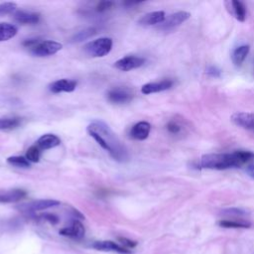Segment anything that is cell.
Listing matches in <instances>:
<instances>
[{
    "mask_svg": "<svg viewBox=\"0 0 254 254\" xmlns=\"http://www.w3.org/2000/svg\"><path fill=\"white\" fill-rule=\"evenodd\" d=\"M86 131L115 161L122 163L128 160L127 149L107 124L102 121H93L87 126Z\"/></svg>",
    "mask_w": 254,
    "mask_h": 254,
    "instance_id": "1",
    "label": "cell"
},
{
    "mask_svg": "<svg viewBox=\"0 0 254 254\" xmlns=\"http://www.w3.org/2000/svg\"><path fill=\"white\" fill-rule=\"evenodd\" d=\"M198 167L210 170H226L240 167V165L233 153H220L203 155L199 160Z\"/></svg>",
    "mask_w": 254,
    "mask_h": 254,
    "instance_id": "2",
    "label": "cell"
},
{
    "mask_svg": "<svg viewBox=\"0 0 254 254\" xmlns=\"http://www.w3.org/2000/svg\"><path fill=\"white\" fill-rule=\"evenodd\" d=\"M23 45L29 49L30 53L35 57H48L52 56L62 50L63 45L56 41L38 39H30L23 42Z\"/></svg>",
    "mask_w": 254,
    "mask_h": 254,
    "instance_id": "3",
    "label": "cell"
},
{
    "mask_svg": "<svg viewBox=\"0 0 254 254\" xmlns=\"http://www.w3.org/2000/svg\"><path fill=\"white\" fill-rule=\"evenodd\" d=\"M113 42L110 38H99L84 45L83 51L92 58H101L109 54L112 49Z\"/></svg>",
    "mask_w": 254,
    "mask_h": 254,
    "instance_id": "4",
    "label": "cell"
},
{
    "mask_svg": "<svg viewBox=\"0 0 254 254\" xmlns=\"http://www.w3.org/2000/svg\"><path fill=\"white\" fill-rule=\"evenodd\" d=\"M190 17V14L186 11H179V12L173 13L170 16H168L165 19V21L158 26V29L163 31L172 30L175 27H178L184 22H186Z\"/></svg>",
    "mask_w": 254,
    "mask_h": 254,
    "instance_id": "5",
    "label": "cell"
},
{
    "mask_svg": "<svg viewBox=\"0 0 254 254\" xmlns=\"http://www.w3.org/2000/svg\"><path fill=\"white\" fill-rule=\"evenodd\" d=\"M60 201L55 199H38L34 201H30L28 203H23L18 205V209L24 212H34L38 210L47 209L56 205H59Z\"/></svg>",
    "mask_w": 254,
    "mask_h": 254,
    "instance_id": "6",
    "label": "cell"
},
{
    "mask_svg": "<svg viewBox=\"0 0 254 254\" xmlns=\"http://www.w3.org/2000/svg\"><path fill=\"white\" fill-rule=\"evenodd\" d=\"M145 59L136 56H126L119 59L114 63V66L122 71H128L137 67H140L144 64Z\"/></svg>",
    "mask_w": 254,
    "mask_h": 254,
    "instance_id": "7",
    "label": "cell"
},
{
    "mask_svg": "<svg viewBox=\"0 0 254 254\" xmlns=\"http://www.w3.org/2000/svg\"><path fill=\"white\" fill-rule=\"evenodd\" d=\"M133 93L128 88L115 87L107 92V99L116 104L128 103L133 99Z\"/></svg>",
    "mask_w": 254,
    "mask_h": 254,
    "instance_id": "8",
    "label": "cell"
},
{
    "mask_svg": "<svg viewBox=\"0 0 254 254\" xmlns=\"http://www.w3.org/2000/svg\"><path fill=\"white\" fill-rule=\"evenodd\" d=\"M231 121L244 129L254 130V113L252 112H236L231 116Z\"/></svg>",
    "mask_w": 254,
    "mask_h": 254,
    "instance_id": "9",
    "label": "cell"
},
{
    "mask_svg": "<svg viewBox=\"0 0 254 254\" xmlns=\"http://www.w3.org/2000/svg\"><path fill=\"white\" fill-rule=\"evenodd\" d=\"M76 87V81L67 78L58 79L52 82L49 85L50 91L53 93H60V92H71Z\"/></svg>",
    "mask_w": 254,
    "mask_h": 254,
    "instance_id": "10",
    "label": "cell"
},
{
    "mask_svg": "<svg viewBox=\"0 0 254 254\" xmlns=\"http://www.w3.org/2000/svg\"><path fill=\"white\" fill-rule=\"evenodd\" d=\"M173 80L171 79H163L157 82H149L144 84L141 87V92L143 94H151L155 92H161L167 90L173 86Z\"/></svg>",
    "mask_w": 254,
    "mask_h": 254,
    "instance_id": "11",
    "label": "cell"
},
{
    "mask_svg": "<svg viewBox=\"0 0 254 254\" xmlns=\"http://www.w3.org/2000/svg\"><path fill=\"white\" fill-rule=\"evenodd\" d=\"M84 227L78 220H74L67 227H64L60 230V234L64 236H67L73 239H80L84 236Z\"/></svg>",
    "mask_w": 254,
    "mask_h": 254,
    "instance_id": "12",
    "label": "cell"
},
{
    "mask_svg": "<svg viewBox=\"0 0 254 254\" xmlns=\"http://www.w3.org/2000/svg\"><path fill=\"white\" fill-rule=\"evenodd\" d=\"M151 131L150 123L146 121H140L136 123L130 130V137L135 140H145L148 138Z\"/></svg>",
    "mask_w": 254,
    "mask_h": 254,
    "instance_id": "13",
    "label": "cell"
},
{
    "mask_svg": "<svg viewBox=\"0 0 254 254\" xmlns=\"http://www.w3.org/2000/svg\"><path fill=\"white\" fill-rule=\"evenodd\" d=\"M92 248L100 251H114L121 254H129L131 251L120 246L119 244L110 241V240H104V241H95L92 245Z\"/></svg>",
    "mask_w": 254,
    "mask_h": 254,
    "instance_id": "14",
    "label": "cell"
},
{
    "mask_svg": "<svg viewBox=\"0 0 254 254\" xmlns=\"http://www.w3.org/2000/svg\"><path fill=\"white\" fill-rule=\"evenodd\" d=\"M166 19V15L164 11H154L145 14L142 16L138 23L142 26H153V25H160Z\"/></svg>",
    "mask_w": 254,
    "mask_h": 254,
    "instance_id": "15",
    "label": "cell"
},
{
    "mask_svg": "<svg viewBox=\"0 0 254 254\" xmlns=\"http://www.w3.org/2000/svg\"><path fill=\"white\" fill-rule=\"evenodd\" d=\"M13 18L20 24H37L40 21V14L24 10L15 11Z\"/></svg>",
    "mask_w": 254,
    "mask_h": 254,
    "instance_id": "16",
    "label": "cell"
},
{
    "mask_svg": "<svg viewBox=\"0 0 254 254\" xmlns=\"http://www.w3.org/2000/svg\"><path fill=\"white\" fill-rule=\"evenodd\" d=\"M27 195V192L21 189H14L10 190L5 192L0 193V202L1 203H10V202H17L24 198Z\"/></svg>",
    "mask_w": 254,
    "mask_h": 254,
    "instance_id": "17",
    "label": "cell"
},
{
    "mask_svg": "<svg viewBox=\"0 0 254 254\" xmlns=\"http://www.w3.org/2000/svg\"><path fill=\"white\" fill-rule=\"evenodd\" d=\"M61 144V139L55 134H44L42 135L38 141L37 146L42 150H48L55 148Z\"/></svg>",
    "mask_w": 254,
    "mask_h": 254,
    "instance_id": "18",
    "label": "cell"
},
{
    "mask_svg": "<svg viewBox=\"0 0 254 254\" xmlns=\"http://www.w3.org/2000/svg\"><path fill=\"white\" fill-rule=\"evenodd\" d=\"M249 50H250V48L248 45H242V46L237 47L231 54V60H232L233 64L237 66L241 65V64L246 59V57L249 53Z\"/></svg>",
    "mask_w": 254,
    "mask_h": 254,
    "instance_id": "19",
    "label": "cell"
},
{
    "mask_svg": "<svg viewBox=\"0 0 254 254\" xmlns=\"http://www.w3.org/2000/svg\"><path fill=\"white\" fill-rule=\"evenodd\" d=\"M17 27L10 23H0V42L8 41L14 38L17 34Z\"/></svg>",
    "mask_w": 254,
    "mask_h": 254,
    "instance_id": "20",
    "label": "cell"
},
{
    "mask_svg": "<svg viewBox=\"0 0 254 254\" xmlns=\"http://www.w3.org/2000/svg\"><path fill=\"white\" fill-rule=\"evenodd\" d=\"M230 3L232 5L233 14H234L235 18L240 22H244L246 19V7L243 4V2L237 1V0H232Z\"/></svg>",
    "mask_w": 254,
    "mask_h": 254,
    "instance_id": "21",
    "label": "cell"
},
{
    "mask_svg": "<svg viewBox=\"0 0 254 254\" xmlns=\"http://www.w3.org/2000/svg\"><path fill=\"white\" fill-rule=\"evenodd\" d=\"M217 224L224 228H249L251 226V223L248 221L243 220H219L217 221Z\"/></svg>",
    "mask_w": 254,
    "mask_h": 254,
    "instance_id": "22",
    "label": "cell"
},
{
    "mask_svg": "<svg viewBox=\"0 0 254 254\" xmlns=\"http://www.w3.org/2000/svg\"><path fill=\"white\" fill-rule=\"evenodd\" d=\"M20 117H4L0 118V130H11L17 128L21 124Z\"/></svg>",
    "mask_w": 254,
    "mask_h": 254,
    "instance_id": "23",
    "label": "cell"
},
{
    "mask_svg": "<svg viewBox=\"0 0 254 254\" xmlns=\"http://www.w3.org/2000/svg\"><path fill=\"white\" fill-rule=\"evenodd\" d=\"M7 163L11 166L17 168H29L30 162L27 160L26 157L23 156H11L7 158Z\"/></svg>",
    "mask_w": 254,
    "mask_h": 254,
    "instance_id": "24",
    "label": "cell"
},
{
    "mask_svg": "<svg viewBox=\"0 0 254 254\" xmlns=\"http://www.w3.org/2000/svg\"><path fill=\"white\" fill-rule=\"evenodd\" d=\"M95 33H96V30L94 28H89V29H86V30L78 32L77 34H75L71 38V40H72V42L78 43V42H81V41H84V40L88 39L89 37L93 36Z\"/></svg>",
    "mask_w": 254,
    "mask_h": 254,
    "instance_id": "25",
    "label": "cell"
},
{
    "mask_svg": "<svg viewBox=\"0 0 254 254\" xmlns=\"http://www.w3.org/2000/svg\"><path fill=\"white\" fill-rule=\"evenodd\" d=\"M233 154L236 157L240 166L249 162L250 160H252L254 158V153H252L250 151H241L240 150V151H235Z\"/></svg>",
    "mask_w": 254,
    "mask_h": 254,
    "instance_id": "26",
    "label": "cell"
},
{
    "mask_svg": "<svg viewBox=\"0 0 254 254\" xmlns=\"http://www.w3.org/2000/svg\"><path fill=\"white\" fill-rule=\"evenodd\" d=\"M40 157H41V151L38 146H31L26 152V158L29 162L37 163L40 161Z\"/></svg>",
    "mask_w": 254,
    "mask_h": 254,
    "instance_id": "27",
    "label": "cell"
},
{
    "mask_svg": "<svg viewBox=\"0 0 254 254\" xmlns=\"http://www.w3.org/2000/svg\"><path fill=\"white\" fill-rule=\"evenodd\" d=\"M17 4L14 2H5V3H0V16L10 14L14 11H16Z\"/></svg>",
    "mask_w": 254,
    "mask_h": 254,
    "instance_id": "28",
    "label": "cell"
},
{
    "mask_svg": "<svg viewBox=\"0 0 254 254\" xmlns=\"http://www.w3.org/2000/svg\"><path fill=\"white\" fill-rule=\"evenodd\" d=\"M114 3L111 1H101L97 4L96 6V11L97 12H105L107 10H110L113 7Z\"/></svg>",
    "mask_w": 254,
    "mask_h": 254,
    "instance_id": "29",
    "label": "cell"
},
{
    "mask_svg": "<svg viewBox=\"0 0 254 254\" xmlns=\"http://www.w3.org/2000/svg\"><path fill=\"white\" fill-rule=\"evenodd\" d=\"M166 127L168 131L173 134H178L181 131V125L178 124L176 121H170Z\"/></svg>",
    "mask_w": 254,
    "mask_h": 254,
    "instance_id": "30",
    "label": "cell"
},
{
    "mask_svg": "<svg viewBox=\"0 0 254 254\" xmlns=\"http://www.w3.org/2000/svg\"><path fill=\"white\" fill-rule=\"evenodd\" d=\"M206 73L212 77H218L220 75V70L214 66H210L209 68H207Z\"/></svg>",
    "mask_w": 254,
    "mask_h": 254,
    "instance_id": "31",
    "label": "cell"
},
{
    "mask_svg": "<svg viewBox=\"0 0 254 254\" xmlns=\"http://www.w3.org/2000/svg\"><path fill=\"white\" fill-rule=\"evenodd\" d=\"M224 212L226 214H231V215H242V214H245V211H243L242 209H239V208L226 209Z\"/></svg>",
    "mask_w": 254,
    "mask_h": 254,
    "instance_id": "32",
    "label": "cell"
},
{
    "mask_svg": "<svg viewBox=\"0 0 254 254\" xmlns=\"http://www.w3.org/2000/svg\"><path fill=\"white\" fill-rule=\"evenodd\" d=\"M119 240L121 241V243L124 245V246H127L128 248H133L136 246V242L135 241H132V240H129V239H126V238H119Z\"/></svg>",
    "mask_w": 254,
    "mask_h": 254,
    "instance_id": "33",
    "label": "cell"
},
{
    "mask_svg": "<svg viewBox=\"0 0 254 254\" xmlns=\"http://www.w3.org/2000/svg\"><path fill=\"white\" fill-rule=\"evenodd\" d=\"M246 172L249 176H251L252 178H254V166H248L246 168Z\"/></svg>",
    "mask_w": 254,
    "mask_h": 254,
    "instance_id": "34",
    "label": "cell"
}]
</instances>
